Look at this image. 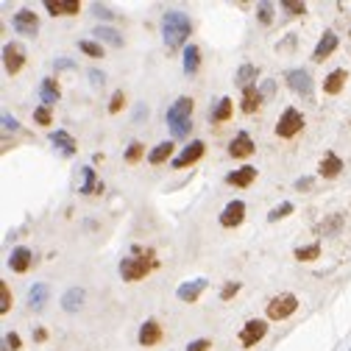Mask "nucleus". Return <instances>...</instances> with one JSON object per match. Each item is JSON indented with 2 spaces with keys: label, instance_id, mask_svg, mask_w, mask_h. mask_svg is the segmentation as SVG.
I'll list each match as a JSON object with an SVG mask.
<instances>
[{
  "label": "nucleus",
  "instance_id": "nucleus-12",
  "mask_svg": "<svg viewBox=\"0 0 351 351\" xmlns=\"http://www.w3.org/2000/svg\"><path fill=\"white\" fill-rule=\"evenodd\" d=\"M137 340H140V346H156L159 340H162V326L156 323V320H145V323L140 326V335H137Z\"/></svg>",
  "mask_w": 351,
  "mask_h": 351
},
{
  "label": "nucleus",
  "instance_id": "nucleus-27",
  "mask_svg": "<svg viewBox=\"0 0 351 351\" xmlns=\"http://www.w3.org/2000/svg\"><path fill=\"white\" fill-rule=\"evenodd\" d=\"M231 109H234L231 98H220V100H218V106L209 112V120H212V123H223V120H229V117H231Z\"/></svg>",
  "mask_w": 351,
  "mask_h": 351
},
{
  "label": "nucleus",
  "instance_id": "nucleus-24",
  "mask_svg": "<svg viewBox=\"0 0 351 351\" xmlns=\"http://www.w3.org/2000/svg\"><path fill=\"white\" fill-rule=\"evenodd\" d=\"M343 170V162H340V156H335V153H326V159L320 162V168H318V173L323 176V178H335L337 173Z\"/></svg>",
  "mask_w": 351,
  "mask_h": 351
},
{
  "label": "nucleus",
  "instance_id": "nucleus-34",
  "mask_svg": "<svg viewBox=\"0 0 351 351\" xmlns=\"http://www.w3.org/2000/svg\"><path fill=\"white\" fill-rule=\"evenodd\" d=\"M78 47L87 53V56H92V59H103V47H100L98 42H89V39H81Z\"/></svg>",
  "mask_w": 351,
  "mask_h": 351
},
{
  "label": "nucleus",
  "instance_id": "nucleus-6",
  "mask_svg": "<svg viewBox=\"0 0 351 351\" xmlns=\"http://www.w3.org/2000/svg\"><path fill=\"white\" fill-rule=\"evenodd\" d=\"M148 271H151V262L148 259H120V276L126 279V282H140L142 276H148Z\"/></svg>",
  "mask_w": 351,
  "mask_h": 351
},
{
  "label": "nucleus",
  "instance_id": "nucleus-20",
  "mask_svg": "<svg viewBox=\"0 0 351 351\" xmlns=\"http://www.w3.org/2000/svg\"><path fill=\"white\" fill-rule=\"evenodd\" d=\"M346 81H348L346 70H332V73L326 75V81H323V92L326 95H337L343 87H346Z\"/></svg>",
  "mask_w": 351,
  "mask_h": 351
},
{
  "label": "nucleus",
  "instance_id": "nucleus-9",
  "mask_svg": "<svg viewBox=\"0 0 351 351\" xmlns=\"http://www.w3.org/2000/svg\"><path fill=\"white\" fill-rule=\"evenodd\" d=\"M242 218H246V204L242 201H229L226 209L220 212V226L223 229H234V226L242 223Z\"/></svg>",
  "mask_w": 351,
  "mask_h": 351
},
{
  "label": "nucleus",
  "instance_id": "nucleus-47",
  "mask_svg": "<svg viewBox=\"0 0 351 351\" xmlns=\"http://www.w3.org/2000/svg\"><path fill=\"white\" fill-rule=\"evenodd\" d=\"M259 92H262V98H271V95H273V81H265Z\"/></svg>",
  "mask_w": 351,
  "mask_h": 351
},
{
  "label": "nucleus",
  "instance_id": "nucleus-30",
  "mask_svg": "<svg viewBox=\"0 0 351 351\" xmlns=\"http://www.w3.org/2000/svg\"><path fill=\"white\" fill-rule=\"evenodd\" d=\"M170 153H173V142H159V145L148 153V162H151V165H162V162H168V159H170Z\"/></svg>",
  "mask_w": 351,
  "mask_h": 351
},
{
  "label": "nucleus",
  "instance_id": "nucleus-13",
  "mask_svg": "<svg viewBox=\"0 0 351 351\" xmlns=\"http://www.w3.org/2000/svg\"><path fill=\"white\" fill-rule=\"evenodd\" d=\"M45 9L50 11L53 17H70V14H78L81 3L78 0H45Z\"/></svg>",
  "mask_w": 351,
  "mask_h": 351
},
{
  "label": "nucleus",
  "instance_id": "nucleus-33",
  "mask_svg": "<svg viewBox=\"0 0 351 351\" xmlns=\"http://www.w3.org/2000/svg\"><path fill=\"white\" fill-rule=\"evenodd\" d=\"M95 37L106 39V42H109V45H115V47H120V45H123L120 34H117L115 28H98V31H95Z\"/></svg>",
  "mask_w": 351,
  "mask_h": 351
},
{
  "label": "nucleus",
  "instance_id": "nucleus-19",
  "mask_svg": "<svg viewBox=\"0 0 351 351\" xmlns=\"http://www.w3.org/2000/svg\"><path fill=\"white\" fill-rule=\"evenodd\" d=\"M262 92H259L257 87H248V89H242V106L240 109L246 112V115H254V112L259 109V106H262Z\"/></svg>",
  "mask_w": 351,
  "mask_h": 351
},
{
  "label": "nucleus",
  "instance_id": "nucleus-2",
  "mask_svg": "<svg viewBox=\"0 0 351 351\" xmlns=\"http://www.w3.org/2000/svg\"><path fill=\"white\" fill-rule=\"evenodd\" d=\"M193 109H195L193 98H178L168 109V126L176 140H184L190 134V128H193Z\"/></svg>",
  "mask_w": 351,
  "mask_h": 351
},
{
  "label": "nucleus",
  "instance_id": "nucleus-42",
  "mask_svg": "<svg viewBox=\"0 0 351 351\" xmlns=\"http://www.w3.org/2000/svg\"><path fill=\"white\" fill-rule=\"evenodd\" d=\"M282 9H284V11H293V14H304L307 6H304V3H293V0H284Z\"/></svg>",
  "mask_w": 351,
  "mask_h": 351
},
{
  "label": "nucleus",
  "instance_id": "nucleus-50",
  "mask_svg": "<svg viewBox=\"0 0 351 351\" xmlns=\"http://www.w3.org/2000/svg\"><path fill=\"white\" fill-rule=\"evenodd\" d=\"M56 67H62V70H67V67H73V62H70V59H59V62H56Z\"/></svg>",
  "mask_w": 351,
  "mask_h": 351
},
{
  "label": "nucleus",
  "instance_id": "nucleus-41",
  "mask_svg": "<svg viewBox=\"0 0 351 351\" xmlns=\"http://www.w3.org/2000/svg\"><path fill=\"white\" fill-rule=\"evenodd\" d=\"M257 14H259V20L267 25V22L273 20V6H271V3H259V6H257Z\"/></svg>",
  "mask_w": 351,
  "mask_h": 351
},
{
  "label": "nucleus",
  "instance_id": "nucleus-18",
  "mask_svg": "<svg viewBox=\"0 0 351 351\" xmlns=\"http://www.w3.org/2000/svg\"><path fill=\"white\" fill-rule=\"evenodd\" d=\"M254 178H257V168H251V165H246V168L234 170V173L226 176V181L234 184V187H251Z\"/></svg>",
  "mask_w": 351,
  "mask_h": 351
},
{
  "label": "nucleus",
  "instance_id": "nucleus-32",
  "mask_svg": "<svg viewBox=\"0 0 351 351\" xmlns=\"http://www.w3.org/2000/svg\"><path fill=\"white\" fill-rule=\"evenodd\" d=\"M320 257V242H312V246H304V248H295V259L301 262H312V259Z\"/></svg>",
  "mask_w": 351,
  "mask_h": 351
},
{
  "label": "nucleus",
  "instance_id": "nucleus-28",
  "mask_svg": "<svg viewBox=\"0 0 351 351\" xmlns=\"http://www.w3.org/2000/svg\"><path fill=\"white\" fill-rule=\"evenodd\" d=\"M39 95H42L45 106L50 109V106L59 100V84L53 78H42V84H39Z\"/></svg>",
  "mask_w": 351,
  "mask_h": 351
},
{
  "label": "nucleus",
  "instance_id": "nucleus-37",
  "mask_svg": "<svg viewBox=\"0 0 351 351\" xmlns=\"http://www.w3.org/2000/svg\"><path fill=\"white\" fill-rule=\"evenodd\" d=\"M34 120H37L39 126H50V123H53L50 109H47V106H39V109H34Z\"/></svg>",
  "mask_w": 351,
  "mask_h": 351
},
{
  "label": "nucleus",
  "instance_id": "nucleus-22",
  "mask_svg": "<svg viewBox=\"0 0 351 351\" xmlns=\"http://www.w3.org/2000/svg\"><path fill=\"white\" fill-rule=\"evenodd\" d=\"M257 75H259L257 64H242V67L237 70L234 81H237V84H240L242 89H248V87H257V84H254V81H257Z\"/></svg>",
  "mask_w": 351,
  "mask_h": 351
},
{
  "label": "nucleus",
  "instance_id": "nucleus-17",
  "mask_svg": "<svg viewBox=\"0 0 351 351\" xmlns=\"http://www.w3.org/2000/svg\"><path fill=\"white\" fill-rule=\"evenodd\" d=\"M3 64H6V70H9L11 75L20 73V67H22V50H20V45H6L3 47Z\"/></svg>",
  "mask_w": 351,
  "mask_h": 351
},
{
  "label": "nucleus",
  "instance_id": "nucleus-16",
  "mask_svg": "<svg viewBox=\"0 0 351 351\" xmlns=\"http://www.w3.org/2000/svg\"><path fill=\"white\" fill-rule=\"evenodd\" d=\"M31 262H34V254H31V248H14L11 251V257H9V267L14 273H25L28 267H31Z\"/></svg>",
  "mask_w": 351,
  "mask_h": 351
},
{
  "label": "nucleus",
  "instance_id": "nucleus-25",
  "mask_svg": "<svg viewBox=\"0 0 351 351\" xmlns=\"http://www.w3.org/2000/svg\"><path fill=\"white\" fill-rule=\"evenodd\" d=\"M198 64H201L198 45H187V47H184V73H187V75L198 73Z\"/></svg>",
  "mask_w": 351,
  "mask_h": 351
},
{
  "label": "nucleus",
  "instance_id": "nucleus-7",
  "mask_svg": "<svg viewBox=\"0 0 351 351\" xmlns=\"http://www.w3.org/2000/svg\"><path fill=\"white\" fill-rule=\"evenodd\" d=\"M265 335H267V323H265V320H259V318H254V320H248V323L242 326L240 343H242L246 348H251V346H257Z\"/></svg>",
  "mask_w": 351,
  "mask_h": 351
},
{
  "label": "nucleus",
  "instance_id": "nucleus-38",
  "mask_svg": "<svg viewBox=\"0 0 351 351\" xmlns=\"http://www.w3.org/2000/svg\"><path fill=\"white\" fill-rule=\"evenodd\" d=\"M9 307H11V295H9V284L6 282H0V312H9Z\"/></svg>",
  "mask_w": 351,
  "mask_h": 351
},
{
  "label": "nucleus",
  "instance_id": "nucleus-39",
  "mask_svg": "<svg viewBox=\"0 0 351 351\" xmlns=\"http://www.w3.org/2000/svg\"><path fill=\"white\" fill-rule=\"evenodd\" d=\"M237 293H240V282H226V284H223V290H220V299L229 301L231 295H237Z\"/></svg>",
  "mask_w": 351,
  "mask_h": 351
},
{
  "label": "nucleus",
  "instance_id": "nucleus-11",
  "mask_svg": "<svg viewBox=\"0 0 351 351\" xmlns=\"http://www.w3.org/2000/svg\"><path fill=\"white\" fill-rule=\"evenodd\" d=\"M204 142L201 140H195V142H190L187 148H184L181 153H178V156L173 159V168H187V165H193V162H198L201 156H204Z\"/></svg>",
  "mask_w": 351,
  "mask_h": 351
},
{
  "label": "nucleus",
  "instance_id": "nucleus-35",
  "mask_svg": "<svg viewBox=\"0 0 351 351\" xmlns=\"http://www.w3.org/2000/svg\"><path fill=\"white\" fill-rule=\"evenodd\" d=\"M145 156V145H142V142H131V145H128V151H126V162H140V159Z\"/></svg>",
  "mask_w": 351,
  "mask_h": 351
},
{
  "label": "nucleus",
  "instance_id": "nucleus-21",
  "mask_svg": "<svg viewBox=\"0 0 351 351\" xmlns=\"http://www.w3.org/2000/svg\"><path fill=\"white\" fill-rule=\"evenodd\" d=\"M81 304H84V290L81 287H70L67 293L62 295V309L64 312H78Z\"/></svg>",
  "mask_w": 351,
  "mask_h": 351
},
{
  "label": "nucleus",
  "instance_id": "nucleus-14",
  "mask_svg": "<svg viewBox=\"0 0 351 351\" xmlns=\"http://www.w3.org/2000/svg\"><path fill=\"white\" fill-rule=\"evenodd\" d=\"M229 153H231L234 159H246V156H251V153H254V140H251V137H248L246 131H240V134L234 137V140H231Z\"/></svg>",
  "mask_w": 351,
  "mask_h": 351
},
{
  "label": "nucleus",
  "instance_id": "nucleus-3",
  "mask_svg": "<svg viewBox=\"0 0 351 351\" xmlns=\"http://www.w3.org/2000/svg\"><path fill=\"white\" fill-rule=\"evenodd\" d=\"M295 309H299V299H295L293 293H282V295H276V299H271V304H267V318L284 320V318H290Z\"/></svg>",
  "mask_w": 351,
  "mask_h": 351
},
{
  "label": "nucleus",
  "instance_id": "nucleus-46",
  "mask_svg": "<svg viewBox=\"0 0 351 351\" xmlns=\"http://www.w3.org/2000/svg\"><path fill=\"white\" fill-rule=\"evenodd\" d=\"M92 11H95V14H98V17H103V20H109V17H115L109 9H106V6H100V3H95V6H92Z\"/></svg>",
  "mask_w": 351,
  "mask_h": 351
},
{
  "label": "nucleus",
  "instance_id": "nucleus-26",
  "mask_svg": "<svg viewBox=\"0 0 351 351\" xmlns=\"http://www.w3.org/2000/svg\"><path fill=\"white\" fill-rule=\"evenodd\" d=\"M47 295H50V290H47V284H34L31 290H28V304H31V309H42L45 307V301H47Z\"/></svg>",
  "mask_w": 351,
  "mask_h": 351
},
{
  "label": "nucleus",
  "instance_id": "nucleus-15",
  "mask_svg": "<svg viewBox=\"0 0 351 351\" xmlns=\"http://www.w3.org/2000/svg\"><path fill=\"white\" fill-rule=\"evenodd\" d=\"M335 50H337V34H335V31H326L323 37H320V42L315 45L312 62H323V59H326V56H332Z\"/></svg>",
  "mask_w": 351,
  "mask_h": 351
},
{
  "label": "nucleus",
  "instance_id": "nucleus-29",
  "mask_svg": "<svg viewBox=\"0 0 351 351\" xmlns=\"http://www.w3.org/2000/svg\"><path fill=\"white\" fill-rule=\"evenodd\" d=\"M340 226H343V215H340V212H335V215H329L326 220H320L318 231H320V237H332V234L340 231Z\"/></svg>",
  "mask_w": 351,
  "mask_h": 351
},
{
  "label": "nucleus",
  "instance_id": "nucleus-44",
  "mask_svg": "<svg viewBox=\"0 0 351 351\" xmlns=\"http://www.w3.org/2000/svg\"><path fill=\"white\" fill-rule=\"evenodd\" d=\"M3 128H6V131H17V128H20V123H17V117H11V115H3Z\"/></svg>",
  "mask_w": 351,
  "mask_h": 351
},
{
  "label": "nucleus",
  "instance_id": "nucleus-43",
  "mask_svg": "<svg viewBox=\"0 0 351 351\" xmlns=\"http://www.w3.org/2000/svg\"><path fill=\"white\" fill-rule=\"evenodd\" d=\"M209 348H212L209 340H193V343L187 346V351H209Z\"/></svg>",
  "mask_w": 351,
  "mask_h": 351
},
{
  "label": "nucleus",
  "instance_id": "nucleus-49",
  "mask_svg": "<svg viewBox=\"0 0 351 351\" xmlns=\"http://www.w3.org/2000/svg\"><path fill=\"white\" fill-rule=\"evenodd\" d=\"M89 78H92V84H103V73H98V70H89Z\"/></svg>",
  "mask_w": 351,
  "mask_h": 351
},
{
  "label": "nucleus",
  "instance_id": "nucleus-5",
  "mask_svg": "<svg viewBox=\"0 0 351 351\" xmlns=\"http://www.w3.org/2000/svg\"><path fill=\"white\" fill-rule=\"evenodd\" d=\"M11 25H14L17 34H22V37H37L39 31V17L34 14L31 9H20L14 14V20H11Z\"/></svg>",
  "mask_w": 351,
  "mask_h": 351
},
{
  "label": "nucleus",
  "instance_id": "nucleus-4",
  "mask_svg": "<svg viewBox=\"0 0 351 351\" xmlns=\"http://www.w3.org/2000/svg\"><path fill=\"white\" fill-rule=\"evenodd\" d=\"M304 128V115H301L299 109H284V115L279 117V123H276V134L282 137V140H290V137H295Z\"/></svg>",
  "mask_w": 351,
  "mask_h": 351
},
{
  "label": "nucleus",
  "instance_id": "nucleus-31",
  "mask_svg": "<svg viewBox=\"0 0 351 351\" xmlns=\"http://www.w3.org/2000/svg\"><path fill=\"white\" fill-rule=\"evenodd\" d=\"M81 193H84V195L103 193V184L95 178V170H92V168H84V184H81Z\"/></svg>",
  "mask_w": 351,
  "mask_h": 351
},
{
  "label": "nucleus",
  "instance_id": "nucleus-10",
  "mask_svg": "<svg viewBox=\"0 0 351 351\" xmlns=\"http://www.w3.org/2000/svg\"><path fill=\"white\" fill-rule=\"evenodd\" d=\"M204 290H206V279H193V282H184L181 287L176 290V295L184 301V304H195Z\"/></svg>",
  "mask_w": 351,
  "mask_h": 351
},
{
  "label": "nucleus",
  "instance_id": "nucleus-36",
  "mask_svg": "<svg viewBox=\"0 0 351 351\" xmlns=\"http://www.w3.org/2000/svg\"><path fill=\"white\" fill-rule=\"evenodd\" d=\"M290 212H293V204H290V201H284V204H279V206H276V209H271V215H267V220H271V223H276V220L287 218Z\"/></svg>",
  "mask_w": 351,
  "mask_h": 351
},
{
  "label": "nucleus",
  "instance_id": "nucleus-48",
  "mask_svg": "<svg viewBox=\"0 0 351 351\" xmlns=\"http://www.w3.org/2000/svg\"><path fill=\"white\" fill-rule=\"evenodd\" d=\"M312 187V178H299V181H295V190H309Z\"/></svg>",
  "mask_w": 351,
  "mask_h": 351
},
{
  "label": "nucleus",
  "instance_id": "nucleus-45",
  "mask_svg": "<svg viewBox=\"0 0 351 351\" xmlns=\"http://www.w3.org/2000/svg\"><path fill=\"white\" fill-rule=\"evenodd\" d=\"M3 343H6V346H9L11 351H17V348H20V337H17L14 332H11V335H6V340H3Z\"/></svg>",
  "mask_w": 351,
  "mask_h": 351
},
{
  "label": "nucleus",
  "instance_id": "nucleus-23",
  "mask_svg": "<svg viewBox=\"0 0 351 351\" xmlns=\"http://www.w3.org/2000/svg\"><path fill=\"white\" fill-rule=\"evenodd\" d=\"M50 142H53V145H56L62 153H67V156H70V153H75V148H78V145H75V140H73L67 131H50Z\"/></svg>",
  "mask_w": 351,
  "mask_h": 351
},
{
  "label": "nucleus",
  "instance_id": "nucleus-1",
  "mask_svg": "<svg viewBox=\"0 0 351 351\" xmlns=\"http://www.w3.org/2000/svg\"><path fill=\"white\" fill-rule=\"evenodd\" d=\"M190 31H193V22H190V17L181 14V11H168V14L162 17V37H165V45L168 47L184 45Z\"/></svg>",
  "mask_w": 351,
  "mask_h": 351
},
{
  "label": "nucleus",
  "instance_id": "nucleus-40",
  "mask_svg": "<svg viewBox=\"0 0 351 351\" xmlns=\"http://www.w3.org/2000/svg\"><path fill=\"white\" fill-rule=\"evenodd\" d=\"M123 103H126V95H123L120 89H117V92L112 95V103H109V112H112V115H117V112L123 109Z\"/></svg>",
  "mask_w": 351,
  "mask_h": 351
},
{
  "label": "nucleus",
  "instance_id": "nucleus-8",
  "mask_svg": "<svg viewBox=\"0 0 351 351\" xmlns=\"http://www.w3.org/2000/svg\"><path fill=\"white\" fill-rule=\"evenodd\" d=\"M287 84L293 89L295 95H301V98H312V78H309L307 70H290L287 73Z\"/></svg>",
  "mask_w": 351,
  "mask_h": 351
}]
</instances>
